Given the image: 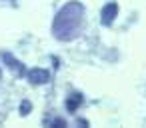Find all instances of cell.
Here are the masks:
<instances>
[{"label": "cell", "instance_id": "obj_2", "mask_svg": "<svg viewBox=\"0 0 146 128\" xmlns=\"http://www.w3.org/2000/svg\"><path fill=\"white\" fill-rule=\"evenodd\" d=\"M116 14H118V4L116 2H110V4H106L104 8H102V24H106V26H110L112 22H114V18H116Z\"/></svg>", "mask_w": 146, "mask_h": 128}, {"label": "cell", "instance_id": "obj_5", "mask_svg": "<svg viewBox=\"0 0 146 128\" xmlns=\"http://www.w3.org/2000/svg\"><path fill=\"white\" fill-rule=\"evenodd\" d=\"M28 112H30V102H22V114L26 116Z\"/></svg>", "mask_w": 146, "mask_h": 128}, {"label": "cell", "instance_id": "obj_3", "mask_svg": "<svg viewBox=\"0 0 146 128\" xmlns=\"http://www.w3.org/2000/svg\"><path fill=\"white\" fill-rule=\"evenodd\" d=\"M28 80L32 84H46L50 80V72L48 70H42V68H32L28 72Z\"/></svg>", "mask_w": 146, "mask_h": 128}, {"label": "cell", "instance_id": "obj_1", "mask_svg": "<svg viewBox=\"0 0 146 128\" xmlns=\"http://www.w3.org/2000/svg\"><path fill=\"white\" fill-rule=\"evenodd\" d=\"M82 14H84V8L80 2H70L66 4L54 18V34L56 38L60 40H68L76 34V30L80 28V22H82Z\"/></svg>", "mask_w": 146, "mask_h": 128}, {"label": "cell", "instance_id": "obj_4", "mask_svg": "<svg viewBox=\"0 0 146 128\" xmlns=\"http://www.w3.org/2000/svg\"><path fill=\"white\" fill-rule=\"evenodd\" d=\"M84 102V98H82V94H72L68 100H66V108H68V112H76L78 110V106Z\"/></svg>", "mask_w": 146, "mask_h": 128}, {"label": "cell", "instance_id": "obj_6", "mask_svg": "<svg viewBox=\"0 0 146 128\" xmlns=\"http://www.w3.org/2000/svg\"><path fill=\"white\" fill-rule=\"evenodd\" d=\"M0 74H2V72H0Z\"/></svg>", "mask_w": 146, "mask_h": 128}]
</instances>
